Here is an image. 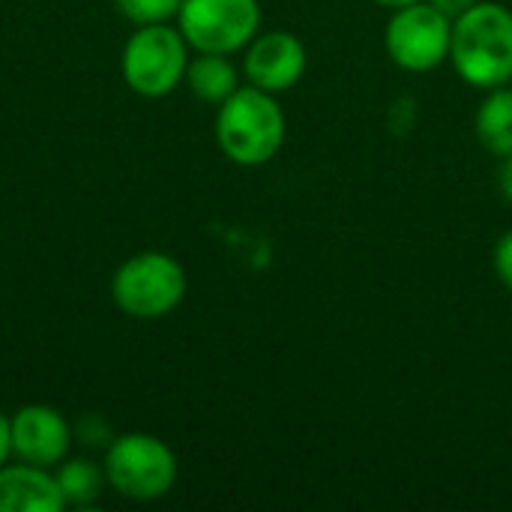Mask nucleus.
Returning a JSON list of instances; mask_svg holds the SVG:
<instances>
[{"instance_id":"obj_14","label":"nucleus","mask_w":512,"mask_h":512,"mask_svg":"<svg viewBox=\"0 0 512 512\" xmlns=\"http://www.w3.org/2000/svg\"><path fill=\"white\" fill-rule=\"evenodd\" d=\"M117 9L138 27L147 24H168V18H177L183 0H114Z\"/></svg>"},{"instance_id":"obj_5","label":"nucleus","mask_w":512,"mask_h":512,"mask_svg":"<svg viewBox=\"0 0 512 512\" xmlns=\"http://www.w3.org/2000/svg\"><path fill=\"white\" fill-rule=\"evenodd\" d=\"M123 81L147 99L168 96L180 81H186L189 42L180 30L168 24L138 27L123 48Z\"/></svg>"},{"instance_id":"obj_4","label":"nucleus","mask_w":512,"mask_h":512,"mask_svg":"<svg viewBox=\"0 0 512 512\" xmlns=\"http://www.w3.org/2000/svg\"><path fill=\"white\" fill-rule=\"evenodd\" d=\"M108 486L129 501L165 498L177 483V456L156 435L129 432L111 441L105 453Z\"/></svg>"},{"instance_id":"obj_8","label":"nucleus","mask_w":512,"mask_h":512,"mask_svg":"<svg viewBox=\"0 0 512 512\" xmlns=\"http://www.w3.org/2000/svg\"><path fill=\"white\" fill-rule=\"evenodd\" d=\"M9 441L18 462L54 468L69 456L72 429L60 411L48 405H24L9 417Z\"/></svg>"},{"instance_id":"obj_2","label":"nucleus","mask_w":512,"mask_h":512,"mask_svg":"<svg viewBox=\"0 0 512 512\" xmlns=\"http://www.w3.org/2000/svg\"><path fill=\"white\" fill-rule=\"evenodd\" d=\"M216 141L237 165L270 162L285 141V114L273 93L249 84L237 87L216 114Z\"/></svg>"},{"instance_id":"obj_1","label":"nucleus","mask_w":512,"mask_h":512,"mask_svg":"<svg viewBox=\"0 0 512 512\" xmlns=\"http://www.w3.org/2000/svg\"><path fill=\"white\" fill-rule=\"evenodd\" d=\"M450 60L456 72L480 87L495 90L512 81V12L501 3H477L453 21Z\"/></svg>"},{"instance_id":"obj_18","label":"nucleus","mask_w":512,"mask_h":512,"mask_svg":"<svg viewBox=\"0 0 512 512\" xmlns=\"http://www.w3.org/2000/svg\"><path fill=\"white\" fill-rule=\"evenodd\" d=\"M501 192H504V198L512 204V156L504 159V168H501Z\"/></svg>"},{"instance_id":"obj_7","label":"nucleus","mask_w":512,"mask_h":512,"mask_svg":"<svg viewBox=\"0 0 512 512\" xmlns=\"http://www.w3.org/2000/svg\"><path fill=\"white\" fill-rule=\"evenodd\" d=\"M453 18L435 9L429 0L399 6L387 21L384 45L396 66L408 72H429L450 57Z\"/></svg>"},{"instance_id":"obj_17","label":"nucleus","mask_w":512,"mask_h":512,"mask_svg":"<svg viewBox=\"0 0 512 512\" xmlns=\"http://www.w3.org/2000/svg\"><path fill=\"white\" fill-rule=\"evenodd\" d=\"M12 456V441H9V417L0 414V468L6 465V459Z\"/></svg>"},{"instance_id":"obj_10","label":"nucleus","mask_w":512,"mask_h":512,"mask_svg":"<svg viewBox=\"0 0 512 512\" xmlns=\"http://www.w3.org/2000/svg\"><path fill=\"white\" fill-rule=\"evenodd\" d=\"M66 507L57 477L39 465L0 468V512H60Z\"/></svg>"},{"instance_id":"obj_12","label":"nucleus","mask_w":512,"mask_h":512,"mask_svg":"<svg viewBox=\"0 0 512 512\" xmlns=\"http://www.w3.org/2000/svg\"><path fill=\"white\" fill-rule=\"evenodd\" d=\"M477 138L489 153L501 159L512 156V90L507 87L489 90V96L477 111Z\"/></svg>"},{"instance_id":"obj_6","label":"nucleus","mask_w":512,"mask_h":512,"mask_svg":"<svg viewBox=\"0 0 512 512\" xmlns=\"http://www.w3.org/2000/svg\"><path fill=\"white\" fill-rule=\"evenodd\" d=\"M177 30L198 54H234L261 27L258 0H183Z\"/></svg>"},{"instance_id":"obj_16","label":"nucleus","mask_w":512,"mask_h":512,"mask_svg":"<svg viewBox=\"0 0 512 512\" xmlns=\"http://www.w3.org/2000/svg\"><path fill=\"white\" fill-rule=\"evenodd\" d=\"M429 3H432L435 9H441L447 18H453V21H456L462 12H468V9H471V6H477L480 0H429Z\"/></svg>"},{"instance_id":"obj_9","label":"nucleus","mask_w":512,"mask_h":512,"mask_svg":"<svg viewBox=\"0 0 512 512\" xmlns=\"http://www.w3.org/2000/svg\"><path fill=\"white\" fill-rule=\"evenodd\" d=\"M243 72H246L249 84H255L267 93H282L303 78L306 48L297 36H291L285 30L261 33L246 48Z\"/></svg>"},{"instance_id":"obj_13","label":"nucleus","mask_w":512,"mask_h":512,"mask_svg":"<svg viewBox=\"0 0 512 512\" xmlns=\"http://www.w3.org/2000/svg\"><path fill=\"white\" fill-rule=\"evenodd\" d=\"M54 477L66 507H90L93 501H99L102 489L108 486L105 468L93 465L90 459H69V462L63 459Z\"/></svg>"},{"instance_id":"obj_3","label":"nucleus","mask_w":512,"mask_h":512,"mask_svg":"<svg viewBox=\"0 0 512 512\" xmlns=\"http://www.w3.org/2000/svg\"><path fill=\"white\" fill-rule=\"evenodd\" d=\"M111 297L129 318H165L186 297V273L180 261L165 252H138L117 267L111 279Z\"/></svg>"},{"instance_id":"obj_15","label":"nucleus","mask_w":512,"mask_h":512,"mask_svg":"<svg viewBox=\"0 0 512 512\" xmlns=\"http://www.w3.org/2000/svg\"><path fill=\"white\" fill-rule=\"evenodd\" d=\"M495 270H498V279L512 291V231L498 240V249H495Z\"/></svg>"},{"instance_id":"obj_19","label":"nucleus","mask_w":512,"mask_h":512,"mask_svg":"<svg viewBox=\"0 0 512 512\" xmlns=\"http://www.w3.org/2000/svg\"><path fill=\"white\" fill-rule=\"evenodd\" d=\"M375 3H381L387 9H399V6H408V3H417V0H375Z\"/></svg>"},{"instance_id":"obj_11","label":"nucleus","mask_w":512,"mask_h":512,"mask_svg":"<svg viewBox=\"0 0 512 512\" xmlns=\"http://www.w3.org/2000/svg\"><path fill=\"white\" fill-rule=\"evenodd\" d=\"M189 90L210 105H222L237 90V69L228 54H198L186 66Z\"/></svg>"}]
</instances>
